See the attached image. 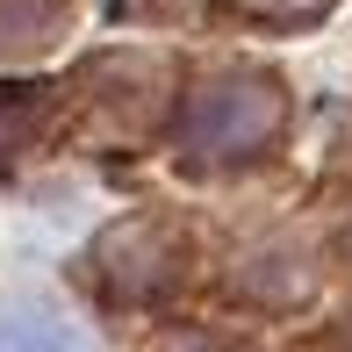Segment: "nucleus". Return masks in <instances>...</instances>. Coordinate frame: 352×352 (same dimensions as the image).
Returning a JSON list of instances; mask_svg holds the SVG:
<instances>
[{
    "instance_id": "1",
    "label": "nucleus",
    "mask_w": 352,
    "mask_h": 352,
    "mask_svg": "<svg viewBox=\"0 0 352 352\" xmlns=\"http://www.w3.org/2000/svg\"><path fill=\"white\" fill-rule=\"evenodd\" d=\"M266 116H274V94L266 87H252V79H216V87H201L195 108H187V151L230 158V151H245V144L266 137Z\"/></svg>"
},
{
    "instance_id": "2",
    "label": "nucleus",
    "mask_w": 352,
    "mask_h": 352,
    "mask_svg": "<svg viewBox=\"0 0 352 352\" xmlns=\"http://www.w3.org/2000/svg\"><path fill=\"white\" fill-rule=\"evenodd\" d=\"M0 352H94V338L51 295H0Z\"/></svg>"
},
{
    "instance_id": "3",
    "label": "nucleus",
    "mask_w": 352,
    "mask_h": 352,
    "mask_svg": "<svg viewBox=\"0 0 352 352\" xmlns=\"http://www.w3.org/2000/svg\"><path fill=\"white\" fill-rule=\"evenodd\" d=\"M36 116H43V94L36 87H0V166H8L14 144L36 130Z\"/></svg>"
}]
</instances>
